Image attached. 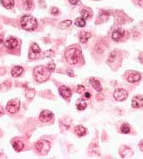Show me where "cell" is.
<instances>
[{"label": "cell", "instance_id": "6da1fadb", "mask_svg": "<svg viewBox=\"0 0 143 159\" xmlns=\"http://www.w3.org/2000/svg\"><path fill=\"white\" fill-rule=\"evenodd\" d=\"M33 76L38 83H44L47 81L51 76V71L46 66H38L33 71Z\"/></svg>", "mask_w": 143, "mask_h": 159}, {"label": "cell", "instance_id": "7a4b0ae2", "mask_svg": "<svg viewBox=\"0 0 143 159\" xmlns=\"http://www.w3.org/2000/svg\"><path fill=\"white\" fill-rule=\"evenodd\" d=\"M65 57L69 64H77L82 58L81 50L78 48H68L65 52Z\"/></svg>", "mask_w": 143, "mask_h": 159}, {"label": "cell", "instance_id": "3957f363", "mask_svg": "<svg viewBox=\"0 0 143 159\" xmlns=\"http://www.w3.org/2000/svg\"><path fill=\"white\" fill-rule=\"evenodd\" d=\"M21 26L28 32L34 31L38 27V22L37 19L32 16H24L21 18Z\"/></svg>", "mask_w": 143, "mask_h": 159}, {"label": "cell", "instance_id": "277c9868", "mask_svg": "<svg viewBox=\"0 0 143 159\" xmlns=\"http://www.w3.org/2000/svg\"><path fill=\"white\" fill-rule=\"evenodd\" d=\"M35 146H36V150L38 151L39 154L46 155L50 150L51 143H49L47 140H40V141H38V143H36Z\"/></svg>", "mask_w": 143, "mask_h": 159}, {"label": "cell", "instance_id": "5b68a950", "mask_svg": "<svg viewBox=\"0 0 143 159\" xmlns=\"http://www.w3.org/2000/svg\"><path fill=\"white\" fill-rule=\"evenodd\" d=\"M19 107H20V102L18 99H12L10 100L8 103H7V105H6V110L7 112L13 114V113H16L17 112H18L19 110Z\"/></svg>", "mask_w": 143, "mask_h": 159}, {"label": "cell", "instance_id": "8992f818", "mask_svg": "<svg viewBox=\"0 0 143 159\" xmlns=\"http://www.w3.org/2000/svg\"><path fill=\"white\" fill-rule=\"evenodd\" d=\"M127 96H128V93H127V91L124 90V89H117L113 92V97L117 101H124V100H126Z\"/></svg>", "mask_w": 143, "mask_h": 159}, {"label": "cell", "instance_id": "52a82bcc", "mask_svg": "<svg viewBox=\"0 0 143 159\" xmlns=\"http://www.w3.org/2000/svg\"><path fill=\"white\" fill-rule=\"evenodd\" d=\"M129 83H135L141 79V74L137 71H129L127 78Z\"/></svg>", "mask_w": 143, "mask_h": 159}, {"label": "cell", "instance_id": "ba28073f", "mask_svg": "<svg viewBox=\"0 0 143 159\" xmlns=\"http://www.w3.org/2000/svg\"><path fill=\"white\" fill-rule=\"evenodd\" d=\"M53 117V115L52 113L50 112V111H43V112L40 113V116H39V119L41 122H44V123H46L51 121V119Z\"/></svg>", "mask_w": 143, "mask_h": 159}, {"label": "cell", "instance_id": "9c48e42d", "mask_svg": "<svg viewBox=\"0 0 143 159\" xmlns=\"http://www.w3.org/2000/svg\"><path fill=\"white\" fill-rule=\"evenodd\" d=\"M125 32L122 29H116L112 33V39L114 41H119L120 38L124 37Z\"/></svg>", "mask_w": 143, "mask_h": 159}, {"label": "cell", "instance_id": "30bf717a", "mask_svg": "<svg viewBox=\"0 0 143 159\" xmlns=\"http://www.w3.org/2000/svg\"><path fill=\"white\" fill-rule=\"evenodd\" d=\"M132 106L134 108H142L143 107V97L136 96L132 99Z\"/></svg>", "mask_w": 143, "mask_h": 159}, {"label": "cell", "instance_id": "8fae6325", "mask_svg": "<svg viewBox=\"0 0 143 159\" xmlns=\"http://www.w3.org/2000/svg\"><path fill=\"white\" fill-rule=\"evenodd\" d=\"M39 53H40V48H39V46L37 44H33L32 45V48H31V51L29 53V58L33 59V58H37Z\"/></svg>", "mask_w": 143, "mask_h": 159}, {"label": "cell", "instance_id": "7c38bea8", "mask_svg": "<svg viewBox=\"0 0 143 159\" xmlns=\"http://www.w3.org/2000/svg\"><path fill=\"white\" fill-rule=\"evenodd\" d=\"M60 94L64 98H69L72 96V91L68 87L62 85V86L60 87Z\"/></svg>", "mask_w": 143, "mask_h": 159}, {"label": "cell", "instance_id": "4fadbf2b", "mask_svg": "<svg viewBox=\"0 0 143 159\" xmlns=\"http://www.w3.org/2000/svg\"><path fill=\"white\" fill-rule=\"evenodd\" d=\"M17 46V40L14 37H10L5 41V47L9 50H13Z\"/></svg>", "mask_w": 143, "mask_h": 159}, {"label": "cell", "instance_id": "5bb4252c", "mask_svg": "<svg viewBox=\"0 0 143 159\" xmlns=\"http://www.w3.org/2000/svg\"><path fill=\"white\" fill-rule=\"evenodd\" d=\"M90 83L98 92H100L102 91V87H101V84L99 80H97L94 78H90Z\"/></svg>", "mask_w": 143, "mask_h": 159}, {"label": "cell", "instance_id": "9a60e30c", "mask_svg": "<svg viewBox=\"0 0 143 159\" xmlns=\"http://www.w3.org/2000/svg\"><path fill=\"white\" fill-rule=\"evenodd\" d=\"M74 131H75L76 135L79 136V137H83V136H85V135L86 134V128L84 127V126H82V125L76 126L75 129H74Z\"/></svg>", "mask_w": 143, "mask_h": 159}, {"label": "cell", "instance_id": "2e32d148", "mask_svg": "<svg viewBox=\"0 0 143 159\" xmlns=\"http://www.w3.org/2000/svg\"><path fill=\"white\" fill-rule=\"evenodd\" d=\"M24 71V69L21 66H15L12 70V77H19Z\"/></svg>", "mask_w": 143, "mask_h": 159}, {"label": "cell", "instance_id": "e0dca14e", "mask_svg": "<svg viewBox=\"0 0 143 159\" xmlns=\"http://www.w3.org/2000/svg\"><path fill=\"white\" fill-rule=\"evenodd\" d=\"M91 37V34L89 32H83L80 34V40L82 44H85L88 41V39Z\"/></svg>", "mask_w": 143, "mask_h": 159}, {"label": "cell", "instance_id": "ac0fdd59", "mask_svg": "<svg viewBox=\"0 0 143 159\" xmlns=\"http://www.w3.org/2000/svg\"><path fill=\"white\" fill-rule=\"evenodd\" d=\"M120 155L122 158H128L133 155V151L131 149H129L127 147H123L122 150H120Z\"/></svg>", "mask_w": 143, "mask_h": 159}, {"label": "cell", "instance_id": "d6986e66", "mask_svg": "<svg viewBox=\"0 0 143 159\" xmlns=\"http://www.w3.org/2000/svg\"><path fill=\"white\" fill-rule=\"evenodd\" d=\"M2 4L6 9H12L14 6V0H2Z\"/></svg>", "mask_w": 143, "mask_h": 159}, {"label": "cell", "instance_id": "ffe728a7", "mask_svg": "<svg viewBox=\"0 0 143 159\" xmlns=\"http://www.w3.org/2000/svg\"><path fill=\"white\" fill-rule=\"evenodd\" d=\"M12 146H13V149H14L16 151H21V150L24 149V143H22L21 141H16V142H14L13 144H12Z\"/></svg>", "mask_w": 143, "mask_h": 159}, {"label": "cell", "instance_id": "44dd1931", "mask_svg": "<svg viewBox=\"0 0 143 159\" xmlns=\"http://www.w3.org/2000/svg\"><path fill=\"white\" fill-rule=\"evenodd\" d=\"M80 14H81V17H83L85 20L87 19V18H89L90 17L92 16V12H91V11L88 10V9H84V10H82L81 12H80Z\"/></svg>", "mask_w": 143, "mask_h": 159}, {"label": "cell", "instance_id": "7402d4cb", "mask_svg": "<svg viewBox=\"0 0 143 159\" xmlns=\"http://www.w3.org/2000/svg\"><path fill=\"white\" fill-rule=\"evenodd\" d=\"M71 25H72V20L67 19V20L62 21V22L60 24V29H66V28H69Z\"/></svg>", "mask_w": 143, "mask_h": 159}, {"label": "cell", "instance_id": "603a6c76", "mask_svg": "<svg viewBox=\"0 0 143 159\" xmlns=\"http://www.w3.org/2000/svg\"><path fill=\"white\" fill-rule=\"evenodd\" d=\"M75 24L79 27H84L86 25V20L83 17H79L75 20Z\"/></svg>", "mask_w": 143, "mask_h": 159}, {"label": "cell", "instance_id": "cb8c5ba5", "mask_svg": "<svg viewBox=\"0 0 143 159\" xmlns=\"http://www.w3.org/2000/svg\"><path fill=\"white\" fill-rule=\"evenodd\" d=\"M86 108V103L84 101V100H80V102L77 104V109L79 111H84L85 109Z\"/></svg>", "mask_w": 143, "mask_h": 159}, {"label": "cell", "instance_id": "d4e9b609", "mask_svg": "<svg viewBox=\"0 0 143 159\" xmlns=\"http://www.w3.org/2000/svg\"><path fill=\"white\" fill-rule=\"evenodd\" d=\"M121 132L122 133H124V134H128L129 132H130V126H129V124H127V123H124L123 124H122V126H121Z\"/></svg>", "mask_w": 143, "mask_h": 159}, {"label": "cell", "instance_id": "484cf974", "mask_svg": "<svg viewBox=\"0 0 143 159\" xmlns=\"http://www.w3.org/2000/svg\"><path fill=\"white\" fill-rule=\"evenodd\" d=\"M53 55H54V52H53L52 50H46V51L44 53V56H45V57H47V58H52Z\"/></svg>", "mask_w": 143, "mask_h": 159}, {"label": "cell", "instance_id": "4316f807", "mask_svg": "<svg viewBox=\"0 0 143 159\" xmlns=\"http://www.w3.org/2000/svg\"><path fill=\"white\" fill-rule=\"evenodd\" d=\"M32 0H25V9L30 10L32 8Z\"/></svg>", "mask_w": 143, "mask_h": 159}, {"label": "cell", "instance_id": "83f0119b", "mask_svg": "<svg viewBox=\"0 0 143 159\" xmlns=\"http://www.w3.org/2000/svg\"><path fill=\"white\" fill-rule=\"evenodd\" d=\"M51 12H52V14H53V15H58V14L60 13V11H59L58 8L53 7V8L52 9V11H51Z\"/></svg>", "mask_w": 143, "mask_h": 159}, {"label": "cell", "instance_id": "f1b7e54d", "mask_svg": "<svg viewBox=\"0 0 143 159\" xmlns=\"http://www.w3.org/2000/svg\"><path fill=\"white\" fill-rule=\"evenodd\" d=\"M114 58H115V51H113V52H112L111 53V55H110V57H109V58H108V62L111 63L112 61H113Z\"/></svg>", "mask_w": 143, "mask_h": 159}, {"label": "cell", "instance_id": "f546056e", "mask_svg": "<svg viewBox=\"0 0 143 159\" xmlns=\"http://www.w3.org/2000/svg\"><path fill=\"white\" fill-rule=\"evenodd\" d=\"M48 69L51 71H53L55 70V64H54V63H51V64H48Z\"/></svg>", "mask_w": 143, "mask_h": 159}, {"label": "cell", "instance_id": "4dcf8cb0", "mask_svg": "<svg viewBox=\"0 0 143 159\" xmlns=\"http://www.w3.org/2000/svg\"><path fill=\"white\" fill-rule=\"evenodd\" d=\"M83 91H85V87H84V86H82V85H79V86L77 87V92L81 93V92H83Z\"/></svg>", "mask_w": 143, "mask_h": 159}, {"label": "cell", "instance_id": "1f68e13d", "mask_svg": "<svg viewBox=\"0 0 143 159\" xmlns=\"http://www.w3.org/2000/svg\"><path fill=\"white\" fill-rule=\"evenodd\" d=\"M139 148H140V150L143 151V140H142L140 143H139Z\"/></svg>", "mask_w": 143, "mask_h": 159}, {"label": "cell", "instance_id": "d6a6232c", "mask_svg": "<svg viewBox=\"0 0 143 159\" xmlns=\"http://www.w3.org/2000/svg\"><path fill=\"white\" fill-rule=\"evenodd\" d=\"M69 2H70L72 4H77L78 2H79V0H69Z\"/></svg>", "mask_w": 143, "mask_h": 159}, {"label": "cell", "instance_id": "836d02e7", "mask_svg": "<svg viewBox=\"0 0 143 159\" xmlns=\"http://www.w3.org/2000/svg\"><path fill=\"white\" fill-rule=\"evenodd\" d=\"M4 109H3V107L0 105V116H2V115H4Z\"/></svg>", "mask_w": 143, "mask_h": 159}, {"label": "cell", "instance_id": "e575fe53", "mask_svg": "<svg viewBox=\"0 0 143 159\" xmlns=\"http://www.w3.org/2000/svg\"><path fill=\"white\" fill-rule=\"evenodd\" d=\"M139 59H140V61L142 62L143 64V53H142L141 55H140V57H139Z\"/></svg>", "mask_w": 143, "mask_h": 159}, {"label": "cell", "instance_id": "d590c367", "mask_svg": "<svg viewBox=\"0 0 143 159\" xmlns=\"http://www.w3.org/2000/svg\"><path fill=\"white\" fill-rule=\"evenodd\" d=\"M85 96L86 97V98H89L91 95H90V93H88V92H86V94H85Z\"/></svg>", "mask_w": 143, "mask_h": 159}, {"label": "cell", "instance_id": "8d00e7d4", "mask_svg": "<svg viewBox=\"0 0 143 159\" xmlns=\"http://www.w3.org/2000/svg\"><path fill=\"white\" fill-rule=\"evenodd\" d=\"M139 5L143 7V0H139Z\"/></svg>", "mask_w": 143, "mask_h": 159}, {"label": "cell", "instance_id": "74e56055", "mask_svg": "<svg viewBox=\"0 0 143 159\" xmlns=\"http://www.w3.org/2000/svg\"><path fill=\"white\" fill-rule=\"evenodd\" d=\"M6 158V157H5V156H2V155H0V158Z\"/></svg>", "mask_w": 143, "mask_h": 159}]
</instances>
